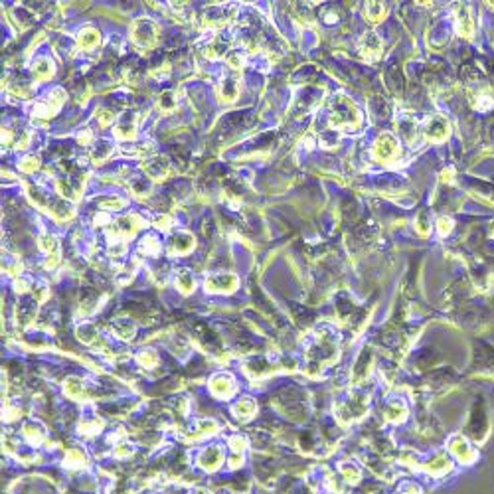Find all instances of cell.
<instances>
[{
  "label": "cell",
  "instance_id": "obj_1",
  "mask_svg": "<svg viewBox=\"0 0 494 494\" xmlns=\"http://www.w3.org/2000/svg\"><path fill=\"white\" fill-rule=\"evenodd\" d=\"M156 38V28L150 20H136L133 24V40L140 45H150Z\"/></svg>",
  "mask_w": 494,
  "mask_h": 494
},
{
  "label": "cell",
  "instance_id": "obj_2",
  "mask_svg": "<svg viewBox=\"0 0 494 494\" xmlns=\"http://www.w3.org/2000/svg\"><path fill=\"white\" fill-rule=\"evenodd\" d=\"M238 285V279L227 273H218L208 277V289L210 291H233Z\"/></svg>",
  "mask_w": 494,
  "mask_h": 494
},
{
  "label": "cell",
  "instance_id": "obj_3",
  "mask_svg": "<svg viewBox=\"0 0 494 494\" xmlns=\"http://www.w3.org/2000/svg\"><path fill=\"white\" fill-rule=\"evenodd\" d=\"M145 172L152 180L164 178L166 172H168V160L162 158V156H154V158H150V160L145 162Z\"/></svg>",
  "mask_w": 494,
  "mask_h": 494
},
{
  "label": "cell",
  "instance_id": "obj_4",
  "mask_svg": "<svg viewBox=\"0 0 494 494\" xmlns=\"http://www.w3.org/2000/svg\"><path fill=\"white\" fill-rule=\"evenodd\" d=\"M170 247H172L174 251H178V253H188V251L194 247V236H190V233H186V231H178V233L172 236Z\"/></svg>",
  "mask_w": 494,
  "mask_h": 494
},
{
  "label": "cell",
  "instance_id": "obj_5",
  "mask_svg": "<svg viewBox=\"0 0 494 494\" xmlns=\"http://www.w3.org/2000/svg\"><path fill=\"white\" fill-rule=\"evenodd\" d=\"M375 152H378V156L384 158V160L391 158V156L395 154V143L391 140V136H388V135L382 136L380 143H378V147H375Z\"/></svg>",
  "mask_w": 494,
  "mask_h": 494
},
{
  "label": "cell",
  "instance_id": "obj_6",
  "mask_svg": "<svg viewBox=\"0 0 494 494\" xmlns=\"http://www.w3.org/2000/svg\"><path fill=\"white\" fill-rule=\"evenodd\" d=\"M133 131H135V117H131L129 113L125 117L119 119V127H117V135L127 138V136H133Z\"/></svg>",
  "mask_w": 494,
  "mask_h": 494
},
{
  "label": "cell",
  "instance_id": "obj_7",
  "mask_svg": "<svg viewBox=\"0 0 494 494\" xmlns=\"http://www.w3.org/2000/svg\"><path fill=\"white\" fill-rule=\"evenodd\" d=\"M99 42V32L93 30V28H85L79 36V45L81 48H93V45Z\"/></svg>",
  "mask_w": 494,
  "mask_h": 494
},
{
  "label": "cell",
  "instance_id": "obj_8",
  "mask_svg": "<svg viewBox=\"0 0 494 494\" xmlns=\"http://www.w3.org/2000/svg\"><path fill=\"white\" fill-rule=\"evenodd\" d=\"M222 93H224L225 101H233V99H236V95H238V85H236V81H231V79L224 81V85H222Z\"/></svg>",
  "mask_w": 494,
  "mask_h": 494
},
{
  "label": "cell",
  "instance_id": "obj_9",
  "mask_svg": "<svg viewBox=\"0 0 494 494\" xmlns=\"http://www.w3.org/2000/svg\"><path fill=\"white\" fill-rule=\"evenodd\" d=\"M52 72H54V69L50 67V61L44 60V58H42V60H38L36 67H34V74L38 75V77H42V79H44V77H48V75L52 74Z\"/></svg>",
  "mask_w": 494,
  "mask_h": 494
},
{
  "label": "cell",
  "instance_id": "obj_10",
  "mask_svg": "<svg viewBox=\"0 0 494 494\" xmlns=\"http://www.w3.org/2000/svg\"><path fill=\"white\" fill-rule=\"evenodd\" d=\"M178 281H180V285H182V291H190L192 285H194V279H192V275H190L188 271H184V273L180 275Z\"/></svg>",
  "mask_w": 494,
  "mask_h": 494
},
{
  "label": "cell",
  "instance_id": "obj_11",
  "mask_svg": "<svg viewBox=\"0 0 494 494\" xmlns=\"http://www.w3.org/2000/svg\"><path fill=\"white\" fill-rule=\"evenodd\" d=\"M24 162H26V164H22V170H34V168H38V158H36V156L26 158Z\"/></svg>",
  "mask_w": 494,
  "mask_h": 494
}]
</instances>
